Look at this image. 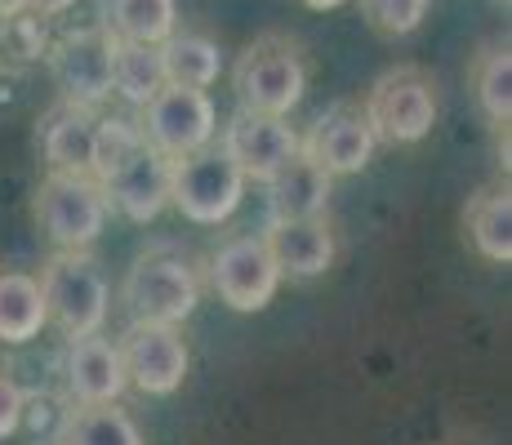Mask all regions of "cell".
<instances>
[{
	"label": "cell",
	"mask_w": 512,
	"mask_h": 445,
	"mask_svg": "<svg viewBox=\"0 0 512 445\" xmlns=\"http://www.w3.org/2000/svg\"><path fill=\"white\" fill-rule=\"evenodd\" d=\"M54 445H143V432L130 419V410H121V401L72 405L63 414V423H58Z\"/></svg>",
	"instance_id": "cell-21"
},
{
	"label": "cell",
	"mask_w": 512,
	"mask_h": 445,
	"mask_svg": "<svg viewBox=\"0 0 512 445\" xmlns=\"http://www.w3.org/2000/svg\"><path fill=\"white\" fill-rule=\"evenodd\" d=\"M165 89V67H161V45H130L112 41V94L125 107H147Z\"/></svg>",
	"instance_id": "cell-22"
},
{
	"label": "cell",
	"mask_w": 512,
	"mask_h": 445,
	"mask_svg": "<svg viewBox=\"0 0 512 445\" xmlns=\"http://www.w3.org/2000/svg\"><path fill=\"white\" fill-rule=\"evenodd\" d=\"M45 294L32 272L18 267H0V343L23 348V343L41 339L45 330Z\"/></svg>",
	"instance_id": "cell-19"
},
{
	"label": "cell",
	"mask_w": 512,
	"mask_h": 445,
	"mask_svg": "<svg viewBox=\"0 0 512 445\" xmlns=\"http://www.w3.org/2000/svg\"><path fill=\"white\" fill-rule=\"evenodd\" d=\"M374 147L379 143H374V134L366 125V112H361V103H352V98L330 103L326 112L312 121L308 138H299V152L308 156L317 170H326L330 178L361 174L374 161Z\"/></svg>",
	"instance_id": "cell-12"
},
{
	"label": "cell",
	"mask_w": 512,
	"mask_h": 445,
	"mask_svg": "<svg viewBox=\"0 0 512 445\" xmlns=\"http://www.w3.org/2000/svg\"><path fill=\"white\" fill-rule=\"evenodd\" d=\"M27 419V392L14 383V374L0 370V441H9Z\"/></svg>",
	"instance_id": "cell-28"
},
{
	"label": "cell",
	"mask_w": 512,
	"mask_h": 445,
	"mask_svg": "<svg viewBox=\"0 0 512 445\" xmlns=\"http://www.w3.org/2000/svg\"><path fill=\"white\" fill-rule=\"evenodd\" d=\"M36 281L45 294V321L63 339L103 334L107 312H112V285L90 250H54Z\"/></svg>",
	"instance_id": "cell-2"
},
{
	"label": "cell",
	"mask_w": 512,
	"mask_h": 445,
	"mask_svg": "<svg viewBox=\"0 0 512 445\" xmlns=\"http://www.w3.org/2000/svg\"><path fill=\"white\" fill-rule=\"evenodd\" d=\"M303 9H317V14H326V9H339V5H348V0H299Z\"/></svg>",
	"instance_id": "cell-30"
},
{
	"label": "cell",
	"mask_w": 512,
	"mask_h": 445,
	"mask_svg": "<svg viewBox=\"0 0 512 445\" xmlns=\"http://www.w3.org/2000/svg\"><path fill=\"white\" fill-rule=\"evenodd\" d=\"M98 27L112 41L130 45H165L179 32V5L174 0H103Z\"/></svg>",
	"instance_id": "cell-18"
},
{
	"label": "cell",
	"mask_w": 512,
	"mask_h": 445,
	"mask_svg": "<svg viewBox=\"0 0 512 445\" xmlns=\"http://www.w3.org/2000/svg\"><path fill=\"white\" fill-rule=\"evenodd\" d=\"M432 0H361V18L374 36L383 41H401V36H415L428 18Z\"/></svg>",
	"instance_id": "cell-26"
},
{
	"label": "cell",
	"mask_w": 512,
	"mask_h": 445,
	"mask_svg": "<svg viewBox=\"0 0 512 445\" xmlns=\"http://www.w3.org/2000/svg\"><path fill=\"white\" fill-rule=\"evenodd\" d=\"M263 245H268L277 272L294 276V281H312V276L330 272V263H334V232H330L326 219L268 223Z\"/></svg>",
	"instance_id": "cell-16"
},
{
	"label": "cell",
	"mask_w": 512,
	"mask_h": 445,
	"mask_svg": "<svg viewBox=\"0 0 512 445\" xmlns=\"http://www.w3.org/2000/svg\"><path fill=\"white\" fill-rule=\"evenodd\" d=\"M499 5H508V0H499Z\"/></svg>",
	"instance_id": "cell-32"
},
{
	"label": "cell",
	"mask_w": 512,
	"mask_h": 445,
	"mask_svg": "<svg viewBox=\"0 0 512 445\" xmlns=\"http://www.w3.org/2000/svg\"><path fill=\"white\" fill-rule=\"evenodd\" d=\"M14 5L18 9H32V14H41V18H58V14H67L76 0H14Z\"/></svg>",
	"instance_id": "cell-29"
},
{
	"label": "cell",
	"mask_w": 512,
	"mask_h": 445,
	"mask_svg": "<svg viewBox=\"0 0 512 445\" xmlns=\"http://www.w3.org/2000/svg\"><path fill=\"white\" fill-rule=\"evenodd\" d=\"M245 174L232 165V156L219 143L201 147L192 156L170 161V205L196 227L228 223L245 201Z\"/></svg>",
	"instance_id": "cell-5"
},
{
	"label": "cell",
	"mask_w": 512,
	"mask_h": 445,
	"mask_svg": "<svg viewBox=\"0 0 512 445\" xmlns=\"http://www.w3.org/2000/svg\"><path fill=\"white\" fill-rule=\"evenodd\" d=\"M94 125H98V112H90V107L63 103V98L49 107L41 125H36V143H41L49 174H90Z\"/></svg>",
	"instance_id": "cell-15"
},
{
	"label": "cell",
	"mask_w": 512,
	"mask_h": 445,
	"mask_svg": "<svg viewBox=\"0 0 512 445\" xmlns=\"http://www.w3.org/2000/svg\"><path fill=\"white\" fill-rule=\"evenodd\" d=\"M281 281L285 276L272 263L268 245L254 232H236L210 254V290L232 312H263L277 299Z\"/></svg>",
	"instance_id": "cell-9"
},
{
	"label": "cell",
	"mask_w": 512,
	"mask_h": 445,
	"mask_svg": "<svg viewBox=\"0 0 512 445\" xmlns=\"http://www.w3.org/2000/svg\"><path fill=\"white\" fill-rule=\"evenodd\" d=\"M232 89L245 112L259 116H285L308 94V58L303 45L285 32H263L236 54L232 63Z\"/></svg>",
	"instance_id": "cell-1"
},
{
	"label": "cell",
	"mask_w": 512,
	"mask_h": 445,
	"mask_svg": "<svg viewBox=\"0 0 512 445\" xmlns=\"http://www.w3.org/2000/svg\"><path fill=\"white\" fill-rule=\"evenodd\" d=\"M49 18L32 14V9H9V23H5V36H0V49L23 63H41L45 49H49Z\"/></svg>",
	"instance_id": "cell-27"
},
{
	"label": "cell",
	"mask_w": 512,
	"mask_h": 445,
	"mask_svg": "<svg viewBox=\"0 0 512 445\" xmlns=\"http://www.w3.org/2000/svg\"><path fill=\"white\" fill-rule=\"evenodd\" d=\"M472 94L477 107L495 130H508L512 121V49L508 41H490L472 58Z\"/></svg>",
	"instance_id": "cell-24"
},
{
	"label": "cell",
	"mask_w": 512,
	"mask_h": 445,
	"mask_svg": "<svg viewBox=\"0 0 512 445\" xmlns=\"http://www.w3.org/2000/svg\"><path fill=\"white\" fill-rule=\"evenodd\" d=\"M98 187H103V196H107V210H116L121 219H130L139 227L156 223L161 210L170 205V161L143 143L121 170L107 174Z\"/></svg>",
	"instance_id": "cell-13"
},
{
	"label": "cell",
	"mask_w": 512,
	"mask_h": 445,
	"mask_svg": "<svg viewBox=\"0 0 512 445\" xmlns=\"http://www.w3.org/2000/svg\"><path fill=\"white\" fill-rule=\"evenodd\" d=\"M116 352L125 365V383L139 388L143 397H174L192 370V352H187L179 325L130 321V330L116 339Z\"/></svg>",
	"instance_id": "cell-10"
},
{
	"label": "cell",
	"mask_w": 512,
	"mask_h": 445,
	"mask_svg": "<svg viewBox=\"0 0 512 445\" xmlns=\"http://www.w3.org/2000/svg\"><path fill=\"white\" fill-rule=\"evenodd\" d=\"M134 121H139V130H143V143L152 147V152H161L165 161L192 156L219 138V107H214L210 89L165 85L152 103L139 107Z\"/></svg>",
	"instance_id": "cell-7"
},
{
	"label": "cell",
	"mask_w": 512,
	"mask_h": 445,
	"mask_svg": "<svg viewBox=\"0 0 512 445\" xmlns=\"http://www.w3.org/2000/svg\"><path fill=\"white\" fill-rule=\"evenodd\" d=\"M219 147L232 156V165L245 174V183H268L277 170L299 156V134L285 116H259L236 107L223 125Z\"/></svg>",
	"instance_id": "cell-11"
},
{
	"label": "cell",
	"mask_w": 512,
	"mask_h": 445,
	"mask_svg": "<svg viewBox=\"0 0 512 445\" xmlns=\"http://www.w3.org/2000/svg\"><path fill=\"white\" fill-rule=\"evenodd\" d=\"M263 187H268V223L326 219V205L334 196V178L326 170H317L303 152L285 170L272 174Z\"/></svg>",
	"instance_id": "cell-17"
},
{
	"label": "cell",
	"mask_w": 512,
	"mask_h": 445,
	"mask_svg": "<svg viewBox=\"0 0 512 445\" xmlns=\"http://www.w3.org/2000/svg\"><path fill=\"white\" fill-rule=\"evenodd\" d=\"M361 112L374 134V143L388 147H415L432 134L437 125V81L428 67L419 63H397L383 76H374V85L361 98Z\"/></svg>",
	"instance_id": "cell-3"
},
{
	"label": "cell",
	"mask_w": 512,
	"mask_h": 445,
	"mask_svg": "<svg viewBox=\"0 0 512 445\" xmlns=\"http://www.w3.org/2000/svg\"><path fill=\"white\" fill-rule=\"evenodd\" d=\"M121 303L130 321L183 325L201 303V276L174 250H147L130 263L121 281Z\"/></svg>",
	"instance_id": "cell-4"
},
{
	"label": "cell",
	"mask_w": 512,
	"mask_h": 445,
	"mask_svg": "<svg viewBox=\"0 0 512 445\" xmlns=\"http://www.w3.org/2000/svg\"><path fill=\"white\" fill-rule=\"evenodd\" d=\"M161 67H165V85L210 89L223 72V49L205 32H174L161 45Z\"/></svg>",
	"instance_id": "cell-23"
},
{
	"label": "cell",
	"mask_w": 512,
	"mask_h": 445,
	"mask_svg": "<svg viewBox=\"0 0 512 445\" xmlns=\"http://www.w3.org/2000/svg\"><path fill=\"white\" fill-rule=\"evenodd\" d=\"M143 147V130L134 116L125 112H98L94 125V152H90V178L103 183L107 174H116L134 152Z\"/></svg>",
	"instance_id": "cell-25"
},
{
	"label": "cell",
	"mask_w": 512,
	"mask_h": 445,
	"mask_svg": "<svg viewBox=\"0 0 512 445\" xmlns=\"http://www.w3.org/2000/svg\"><path fill=\"white\" fill-rule=\"evenodd\" d=\"M63 379L72 405H112L125 397V365L121 352L107 334H85V339H67L63 356Z\"/></svg>",
	"instance_id": "cell-14"
},
{
	"label": "cell",
	"mask_w": 512,
	"mask_h": 445,
	"mask_svg": "<svg viewBox=\"0 0 512 445\" xmlns=\"http://www.w3.org/2000/svg\"><path fill=\"white\" fill-rule=\"evenodd\" d=\"M464 236L486 263H512V192L486 187L464 205Z\"/></svg>",
	"instance_id": "cell-20"
},
{
	"label": "cell",
	"mask_w": 512,
	"mask_h": 445,
	"mask_svg": "<svg viewBox=\"0 0 512 445\" xmlns=\"http://www.w3.org/2000/svg\"><path fill=\"white\" fill-rule=\"evenodd\" d=\"M9 9H14V0H0V36H5V23H9Z\"/></svg>",
	"instance_id": "cell-31"
},
{
	"label": "cell",
	"mask_w": 512,
	"mask_h": 445,
	"mask_svg": "<svg viewBox=\"0 0 512 445\" xmlns=\"http://www.w3.org/2000/svg\"><path fill=\"white\" fill-rule=\"evenodd\" d=\"M45 67L63 103L98 112L112 98V36L98 23L58 32L45 49Z\"/></svg>",
	"instance_id": "cell-8"
},
{
	"label": "cell",
	"mask_w": 512,
	"mask_h": 445,
	"mask_svg": "<svg viewBox=\"0 0 512 445\" xmlns=\"http://www.w3.org/2000/svg\"><path fill=\"white\" fill-rule=\"evenodd\" d=\"M107 214V196L90 174H45L32 192V219L54 250H90Z\"/></svg>",
	"instance_id": "cell-6"
}]
</instances>
